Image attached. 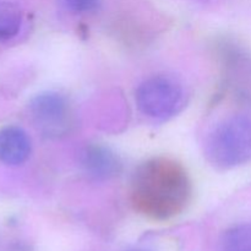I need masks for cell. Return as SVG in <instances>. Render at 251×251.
<instances>
[{
	"label": "cell",
	"instance_id": "obj_1",
	"mask_svg": "<svg viewBox=\"0 0 251 251\" xmlns=\"http://www.w3.org/2000/svg\"><path fill=\"white\" fill-rule=\"evenodd\" d=\"M191 199V181L179 162L168 157L147 159L135 169L130 200L137 212L157 221L180 215Z\"/></svg>",
	"mask_w": 251,
	"mask_h": 251
},
{
	"label": "cell",
	"instance_id": "obj_7",
	"mask_svg": "<svg viewBox=\"0 0 251 251\" xmlns=\"http://www.w3.org/2000/svg\"><path fill=\"white\" fill-rule=\"evenodd\" d=\"M22 21V10L16 2L0 0V43L14 39L21 31Z\"/></svg>",
	"mask_w": 251,
	"mask_h": 251
},
{
	"label": "cell",
	"instance_id": "obj_8",
	"mask_svg": "<svg viewBox=\"0 0 251 251\" xmlns=\"http://www.w3.org/2000/svg\"><path fill=\"white\" fill-rule=\"evenodd\" d=\"M221 251H251V222L238 223L222 233Z\"/></svg>",
	"mask_w": 251,
	"mask_h": 251
},
{
	"label": "cell",
	"instance_id": "obj_6",
	"mask_svg": "<svg viewBox=\"0 0 251 251\" xmlns=\"http://www.w3.org/2000/svg\"><path fill=\"white\" fill-rule=\"evenodd\" d=\"M32 152L31 137L16 125L0 129V162L10 167L24 164Z\"/></svg>",
	"mask_w": 251,
	"mask_h": 251
},
{
	"label": "cell",
	"instance_id": "obj_5",
	"mask_svg": "<svg viewBox=\"0 0 251 251\" xmlns=\"http://www.w3.org/2000/svg\"><path fill=\"white\" fill-rule=\"evenodd\" d=\"M78 159L85 173L100 180L113 178L122 171V162L117 153L103 145H87L81 150Z\"/></svg>",
	"mask_w": 251,
	"mask_h": 251
},
{
	"label": "cell",
	"instance_id": "obj_2",
	"mask_svg": "<svg viewBox=\"0 0 251 251\" xmlns=\"http://www.w3.org/2000/svg\"><path fill=\"white\" fill-rule=\"evenodd\" d=\"M205 154L212 166L221 169L251 162V118L235 114L218 123L206 140Z\"/></svg>",
	"mask_w": 251,
	"mask_h": 251
},
{
	"label": "cell",
	"instance_id": "obj_9",
	"mask_svg": "<svg viewBox=\"0 0 251 251\" xmlns=\"http://www.w3.org/2000/svg\"><path fill=\"white\" fill-rule=\"evenodd\" d=\"M69 9L76 12H87L95 10L100 4V0H65Z\"/></svg>",
	"mask_w": 251,
	"mask_h": 251
},
{
	"label": "cell",
	"instance_id": "obj_3",
	"mask_svg": "<svg viewBox=\"0 0 251 251\" xmlns=\"http://www.w3.org/2000/svg\"><path fill=\"white\" fill-rule=\"evenodd\" d=\"M135 102L147 118L163 122L181 112L185 105V91L176 78L154 75L137 86Z\"/></svg>",
	"mask_w": 251,
	"mask_h": 251
},
{
	"label": "cell",
	"instance_id": "obj_4",
	"mask_svg": "<svg viewBox=\"0 0 251 251\" xmlns=\"http://www.w3.org/2000/svg\"><path fill=\"white\" fill-rule=\"evenodd\" d=\"M28 108L36 126L46 136H63L73 126L71 105L60 93L54 91L38 93L32 98Z\"/></svg>",
	"mask_w": 251,
	"mask_h": 251
},
{
	"label": "cell",
	"instance_id": "obj_10",
	"mask_svg": "<svg viewBox=\"0 0 251 251\" xmlns=\"http://www.w3.org/2000/svg\"><path fill=\"white\" fill-rule=\"evenodd\" d=\"M132 251H145V250H132Z\"/></svg>",
	"mask_w": 251,
	"mask_h": 251
}]
</instances>
